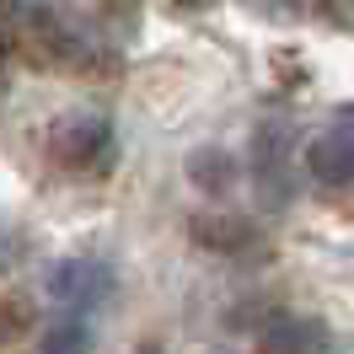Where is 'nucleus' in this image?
<instances>
[{
  "mask_svg": "<svg viewBox=\"0 0 354 354\" xmlns=\"http://www.w3.org/2000/svg\"><path fill=\"white\" fill-rule=\"evenodd\" d=\"M44 151H48V161H59L65 172H108L118 140H113L108 113H97V108H70V113H59V118L48 124Z\"/></svg>",
  "mask_w": 354,
  "mask_h": 354,
  "instance_id": "nucleus-1",
  "label": "nucleus"
},
{
  "mask_svg": "<svg viewBox=\"0 0 354 354\" xmlns=\"http://www.w3.org/2000/svg\"><path fill=\"white\" fill-rule=\"evenodd\" d=\"M11 38L22 48L27 59L38 65H75L81 59V44L70 38V27L48 11V6H11Z\"/></svg>",
  "mask_w": 354,
  "mask_h": 354,
  "instance_id": "nucleus-2",
  "label": "nucleus"
},
{
  "mask_svg": "<svg viewBox=\"0 0 354 354\" xmlns=\"http://www.w3.org/2000/svg\"><path fill=\"white\" fill-rule=\"evenodd\" d=\"M108 295H113V268L97 258H59L48 268V301L59 311L91 317V306H102Z\"/></svg>",
  "mask_w": 354,
  "mask_h": 354,
  "instance_id": "nucleus-3",
  "label": "nucleus"
},
{
  "mask_svg": "<svg viewBox=\"0 0 354 354\" xmlns=\"http://www.w3.org/2000/svg\"><path fill=\"white\" fill-rule=\"evenodd\" d=\"M306 172L322 183V188H344L354 177V113L333 118L328 129L306 145Z\"/></svg>",
  "mask_w": 354,
  "mask_h": 354,
  "instance_id": "nucleus-4",
  "label": "nucleus"
},
{
  "mask_svg": "<svg viewBox=\"0 0 354 354\" xmlns=\"http://www.w3.org/2000/svg\"><path fill=\"white\" fill-rule=\"evenodd\" d=\"M285 161H290V124H263L258 129V183L274 204H285L290 183H285Z\"/></svg>",
  "mask_w": 354,
  "mask_h": 354,
  "instance_id": "nucleus-5",
  "label": "nucleus"
},
{
  "mask_svg": "<svg viewBox=\"0 0 354 354\" xmlns=\"http://www.w3.org/2000/svg\"><path fill=\"white\" fill-rule=\"evenodd\" d=\"M263 349H338V338L311 317H274L263 328Z\"/></svg>",
  "mask_w": 354,
  "mask_h": 354,
  "instance_id": "nucleus-6",
  "label": "nucleus"
},
{
  "mask_svg": "<svg viewBox=\"0 0 354 354\" xmlns=\"http://www.w3.org/2000/svg\"><path fill=\"white\" fill-rule=\"evenodd\" d=\"M81 344H91V322L81 311H65L59 328H48V338H44V349H81Z\"/></svg>",
  "mask_w": 354,
  "mask_h": 354,
  "instance_id": "nucleus-7",
  "label": "nucleus"
},
{
  "mask_svg": "<svg viewBox=\"0 0 354 354\" xmlns=\"http://www.w3.org/2000/svg\"><path fill=\"white\" fill-rule=\"evenodd\" d=\"M177 6H188V11H204V6H209V0H177Z\"/></svg>",
  "mask_w": 354,
  "mask_h": 354,
  "instance_id": "nucleus-8",
  "label": "nucleus"
}]
</instances>
